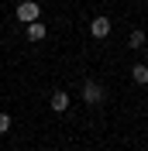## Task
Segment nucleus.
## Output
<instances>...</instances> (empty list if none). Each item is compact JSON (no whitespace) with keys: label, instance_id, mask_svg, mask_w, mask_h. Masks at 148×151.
<instances>
[{"label":"nucleus","instance_id":"nucleus-9","mask_svg":"<svg viewBox=\"0 0 148 151\" xmlns=\"http://www.w3.org/2000/svg\"><path fill=\"white\" fill-rule=\"evenodd\" d=\"M145 110H148V100H145Z\"/></svg>","mask_w":148,"mask_h":151},{"label":"nucleus","instance_id":"nucleus-1","mask_svg":"<svg viewBox=\"0 0 148 151\" xmlns=\"http://www.w3.org/2000/svg\"><path fill=\"white\" fill-rule=\"evenodd\" d=\"M103 100H107V89H103L96 79H86L83 83V103H90V106H100Z\"/></svg>","mask_w":148,"mask_h":151},{"label":"nucleus","instance_id":"nucleus-6","mask_svg":"<svg viewBox=\"0 0 148 151\" xmlns=\"http://www.w3.org/2000/svg\"><path fill=\"white\" fill-rule=\"evenodd\" d=\"M131 79H134L138 86H148V65H141V62H138V65L131 69Z\"/></svg>","mask_w":148,"mask_h":151},{"label":"nucleus","instance_id":"nucleus-5","mask_svg":"<svg viewBox=\"0 0 148 151\" xmlns=\"http://www.w3.org/2000/svg\"><path fill=\"white\" fill-rule=\"evenodd\" d=\"M45 35H48V31H45L41 21H31V24H28V41H41Z\"/></svg>","mask_w":148,"mask_h":151},{"label":"nucleus","instance_id":"nucleus-3","mask_svg":"<svg viewBox=\"0 0 148 151\" xmlns=\"http://www.w3.org/2000/svg\"><path fill=\"white\" fill-rule=\"evenodd\" d=\"M90 35L96 38V41H103V38L110 35V17H93L90 21Z\"/></svg>","mask_w":148,"mask_h":151},{"label":"nucleus","instance_id":"nucleus-4","mask_svg":"<svg viewBox=\"0 0 148 151\" xmlns=\"http://www.w3.org/2000/svg\"><path fill=\"white\" fill-rule=\"evenodd\" d=\"M48 106H52L55 113H65V110H69V93H65V89H55L52 100H48Z\"/></svg>","mask_w":148,"mask_h":151},{"label":"nucleus","instance_id":"nucleus-2","mask_svg":"<svg viewBox=\"0 0 148 151\" xmlns=\"http://www.w3.org/2000/svg\"><path fill=\"white\" fill-rule=\"evenodd\" d=\"M38 14H41V7H38L35 0H21L17 7H14V17H17L21 24H31V21H38Z\"/></svg>","mask_w":148,"mask_h":151},{"label":"nucleus","instance_id":"nucleus-8","mask_svg":"<svg viewBox=\"0 0 148 151\" xmlns=\"http://www.w3.org/2000/svg\"><path fill=\"white\" fill-rule=\"evenodd\" d=\"M7 131H10V113L0 110V134H7Z\"/></svg>","mask_w":148,"mask_h":151},{"label":"nucleus","instance_id":"nucleus-7","mask_svg":"<svg viewBox=\"0 0 148 151\" xmlns=\"http://www.w3.org/2000/svg\"><path fill=\"white\" fill-rule=\"evenodd\" d=\"M128 45H131V48H141V45H145V35H141V31H131Z\"/></svg>","mask_w":148,"mask_h":151}]
</instances>
